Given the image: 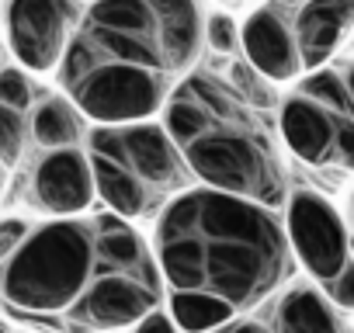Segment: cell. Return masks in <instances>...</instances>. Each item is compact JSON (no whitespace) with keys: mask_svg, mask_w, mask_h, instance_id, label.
Listing matches in <instances>:
<instances>
[{"mask_svg":"<svg viewBox=\"0 0 354 333\" xmlns=\"http://www.w3.org/2000/svg\"><path fill=\"white\" fill-rule=\"evenodd\" d=\"M205 53L198 0H94L56 70L59 91L91 125L160 118Z\"/></svg>","mask_w":354,"mask_h":333,"instance_id":"obj_1","label":"cell"},{"mask_svg":"<svg viewBox=\"0 0 354 333\" xmlns=\"http://www.w3.org/2000/svg\"><path fill=\"white\" fill-rule=\"evenodd\" d=\"M167 292H205L236 316L264 309L295 271L278 209L216 188H188L153 219Z\"/></svg>","mask_w":354,"mask_h":333,"instance_id":"obj_2","label":"cell"},{"mask_svg":"<svg viewBox=\"0 0 354 333\" xmlns=\"http://www.w3.org/2000/svg\"><path fill=\"white\" fill-rule=\"evenodd\" d=\"M153 243L115 212L0 222V309L59 330L84 292L108 271L153 260Z\"/></svg>","mask_w":354,"mask_h":333,"instance_id":"obj_3","label":"cell"},{"mask_svg":"<svg viewBox=\"0 0 354 333\" xmlns=\"http://www.w3.org/2000/svg\"><path fill=\"white\" fill-rule=\"evenodd\" d=\"M195 184L285 209L292 195L285 142L268 108L247 101L226 77L198 66L160 111Z\"/></svg>","mask_w":354,"mask_h":333,"instance_id":"obj_4","label":"cell"},{"mask_svg":"<svg viewBox=\"0 0 354 333\" xmlns=\"http://www.w3.org/2000/svg\"><path fill=\"white\" fill-rule=\"evenodd\" d=\"M97 202L129 222H153L167 202L195 188L188 163L160 118L91 125L87 142Z\"/></svg>","mask_w":354,"mask_h":333,"instance_id":"obj_5","label":"cell"},{"mask_svg":"<svg viewBox=\"0 0 354 333\" xmlns=\"http://www.w3.org/2000/svg\"><path fill=\"white\" fill-rule=\"evenodd\" d=\"M285 153L326 174H354V94L337 59L309 70L274 111Z\"/></svg>","mask_w":354,"mask_h":333,"instance_id":"obj_6","label":"cell"},{"mask_svg":"<svg viewBox=\"0 0 354 333\" xmlns=\"http://www.w3.org/2000/svg\"><path fill=\"white\" fill-rule=\"evenodd\" d=\"M163 298L167 285L156 257L146 264L108 267L70 309L59 333H122L132 330L149 312L163 309Z\"/></svg>","mask_w":354,"mask_h":333,"instance_id":"obj_7","label":"cell"},{"mask_svg":"<svg viewBox=\"0 0 354 333\" xmlns=\"http://www.w3.org/2000/svg\"><path fill=\"white\" fill-rule=\"evenodd\" d=\"M285 233L292 257L302 264L313 285L333 281L351 264V226L347 216L313 188H292L285 209Z\"/></svg>","mask_w":354,"mask_h":333,"instance_id":"obj_8","label":"cell"},{"mask_svg":"<svg viewBox=\"0 0 354 333\" xmlns=\"http://www.w3.org/2000/svg\"><path fill=\"white\" fill-rule=\"evenodd\" d=\"M4 4V39L21 70L32 77H56L84 4L80 0H0Z\"/></svg>","mask_w":354,"mask_h":333,"instance_id":"obj_9","label":"cell"},{"mask_svg":"<svg viewBox=\"0 0 354 333\" xmlns=\"http://www.w3.org/2000/svg\"><path fill=\"white\" fill-rule=\"evenodd\" d=\"M28 202L35 212L49 219H73L87 216L97 202L94 188V171L91 156L84 146H66V149H46L28 178Z\"/></svg>","mask_w":354,"mask_h":333,"instance_id":"obj_10","label":"cell"},{"mask_svg":"<svg viewBox=\"0 0 354 333\" xmlns=\"http://www.w3.org/2000/svg\"><path fill=\"white\" fill-rule=\"evenodd\" d=\"M299 35L306 73L333 63L354 42V0H264Z\"/></svg>","mask_w":354,"mask_h":333,"instance_id":"obj_11","label":"cell"},{"mask_svg":"<svg viewBox=\"0 0 354 333\" xmlns=\"http://www.w3.org/2000/svg\"><path fill=\"white\" fill-rule=\"evenodd\" d=\"M240 56L271 87H292L299 77H306L299 35L288 25V18L278 15L271 4L250 8L240 21Z\"/></svg>","mask_w":354,"mask_h":333,"instance_id":"obj_12","label":"cell"},{"mask_svg":"<svg viewBox=\"0 0 354 333\" xmlns=\"http://www.w3.org/2000/svg\"><path fill=\"white\" fill-rule=\"evenodd\" d=\"M264 309L271 333H344L340 312L313 281H288Z\"/></svg>","mask_w":354,"mask_h":333,"instance_id":"obj_13","label":"cell"},{"mask_svg":"<svg viewBox=\"0 0 354 333\" xmlns=\"http://www.w3.org/2000/svg\"><path fill=\"white\" fill-rule=\"evenodd\" d=\"M28 132H32V142L46 153V149L84 146L87 132H91V122L59 91V94H46V97L35 101V108L28 111Z\"/></svg>","mask_w":354,"mask_h":333,"instance_id":"obj_14","label":"cell"},{"mask_svg":"<svg viewBox=\"0 0 354 333\" xmlns=\"http://www.w3.org/2000/svg\"><path fill=\"white\" fill-rule=\"evenodd\" d=\"M163 309L170 312V319L177 323L181 333H212L226 326L230 319H236L230 305H223L216 295H205V292H167Z\"/></svg>","mask_w":354,"mask_h":333,"instance_id":"obj_15","label":"cell"},{"mask_svg":"<svg viewBox=\"0 0 354 333\" xmlns=\"http://www.w3.org/2000/svg\"><path fill=\"white\" fill-rule=\"evenodd\" d=\"M28 142H32L28 111L0 104V166H4V171H15V166L21 163V156H25V149H28Z\"/></svg>","mask_w":354,"mask_h":333,"instance_id":"obj_16","label":"cell"},{"mask_svg":"<svg viewBox=\"0 0 354 333\" xmlns=\"http://www.w3.org/2000/svg\"><path fill=\"white\" fill-rule=\"evenodd\" d=\"M0 104L18 108V111H32V108H35V84H32V73L21 70L18 63H15V66H4V63H0Z\"/></svg>","mask_w":354,"mask_h":333,"instance_id":"obj_17","label":"cell"},{"mask_svg":"<svg viewBox=\"0 0 354 333\" xmlns=\"http://www.w3.org/2000/svg\"><path fill=\"white\" fill-rule=\"evenodd\" d=\"M205 49L216 56H240V25L226 11L205 15Z\"/></svg>","mask_w":354,"mask_h":333,"instance_id":"obj_18","label":"cell"},{"mask_svg":"<svg viewBox=\"0 0 354 333\" xmlns=\"http://www.w3.org/2000/svg\"><path fill=\"white\" fill-rule=\"evenodd\" d=\"M319 292L330 298V305H333L337 312H351V316H354V257H351V264H347L333 281H326Z\"/></svg>","mask_w":354,"mask_h":333,"instance_id":"obj_19","label":"cell"},{"mask_svg":"<svg viewBox=\"0 0 354 333\" xmlns=\"http://www.w3.org/2000/svg\"><path fill=\"white\" fill-rule=\"evenodd\" d=\"M129 333H181V330H177V323L170 319L167 309H156V312H149L146 319H139Z\"/></svg>","mask_w":354,"mask_h":333,"instance_id":"obj_20","label":"cell"},{"mask_svg":"<svg viewBox=\"0 0 354 333\" xmlns=\"http://www.w3.org/2000/svg\"><path fill=\"white\" fill-rule=\"evenodd\" d=\"M212 333H271V326H268L264 316L250 312V316H236V319H230L226 326H219V330H212Z\"/></svg>","mask_w":354,"mask_h":333,"instance_id":"obj_21","label":"cell"},{"mask_svg":"<svg viewBox=\"0 0 354 333\" xmlns=\"http://www.w3.org/2000/svg\"><path fill=\"white\" fill-rule=\"evenodd\" d=\"M337 66H340V73L347 77V84H351V94H354V56H337Z\"/></svg>","mask_w":354,"mask_h":333,"instance_id":"obj_22","label":"cell"},{"mask_svg":"<svg viewBox=\"0 0 354 333\" xmlns=\"http://www.w3.org/2000/svg\"><path fill=\"white\" fill-rule=\"evenodd\" d=\"M347 226H351V257H354V191H351V202H347Z\"/></svg>","mask_w":354,"mask_h":333,"instance_id":"obj_23","label":"cell"},{"mask_svg":"<svg viewBox=\"0 0 354 333\" xmlns=\"http://www.w3.org/2000/svg\"><path fill=\"white\" fill-rule=\"evenodd\" d=\"M4 181H8V171L0 166V195H4Z\"/></svg>","mask_w":354,"mask_h":333,"instance_id":"obj_24","label":"cell"},{"mask_svg":"<svg viewBox=\"0 0 354 333\" xmlns=\"http://www.w3.org/2000/svg\"><path fill=\"white\" fill-rule=\"evenodd\" d=\"M0 333H11V326L4 323V316H0Z\"/></svg>","mask_w":354,"mask_h":333,"instance_id":"obj_25","label":"cell"},{"mask_svg":"<svg viewBox=\"0 0 354 333\" xmlns=\"http://www.w3.org/2000/svg\"><path fill=\"white\" fill-rule=\"evenodd\" d=\"M80 4H94V0H80Z\"/></svg>","mask_w":354,"mask_h":333,"instance_id":"obj_26","label":"cell"},{"mask_svg":"<svg viewBox=\"0 0 354 333\" xmlns=\"http://www.w3.org/2000/svg\"><path fill=\"white\" fill-rule=\"evenodd\" d=\"M0 53H4V49H0Z\"/></svg>","mask_w":354,"mask_h":333,"instance_id":"obj_27","label":"cell"}]
</instances>
